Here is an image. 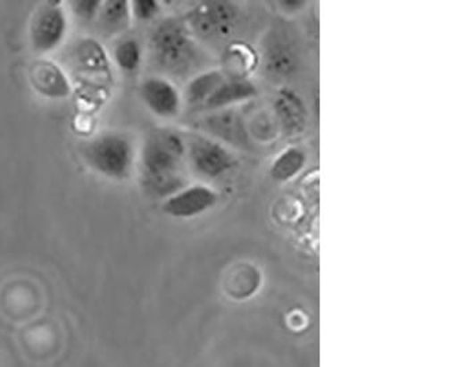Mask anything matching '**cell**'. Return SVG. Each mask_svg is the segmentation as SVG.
<instances>
[{"mask_svg": "<svg viewBox=\"0 0 457 367\" xmlns=\"http://www.w3.org/2000/svg\"><path fill=\"white\" fill-rule=\"evenodd\" d=\"M219 196L208 186L194 185L181 188L163 200L161 209L173 219H193L208 213L216 205Z\"/></svg>", "mask_w": 457, "mask_h": 367, "instance_id": "obj_10", "label": "cell"}, {"mask_svg": "<svg viewBox=\"0 0 457 367\" xmlns=\"http://www.w3.org/2000/svg\"><path fill=\"white\" fill-rule=\"evenodd\" d=\"M280 6L285 7V9H295L300 10L301 7L305 6L303 2H280Z\"/></svg>", "mask_w": 457, "mask_h": 367, "instance_id": "obj_21", "label": "cell"}, {"mask_svg": "<svg viewBox=\"0 0 457 367\" xmlns=\"http://www.w3.org/2000/svg\"><path fill=\"white\" fill-rule=\"evenodd\" d=\"M143 188L158 198L170 197L187 188L186 141L170 129H154L145 135L139 155Z\"/></svg>", "mask_w": 457, "mask_h": 367, "instance_id": "obj_1", "label": "cell"}, {"mask_svg": "<svg viewBox=\"0 0 457 367\" xmlns=\"http://www.w3.org/2000/svg\"><path fill=\"white\" fill-rule=\"evenodd\" d=\"M221 71H208L194 78L185 90V102L190 108L203 109L204 104L211 98L212 94L227 80Z\"/></svg>", "mask_w": 457, "mask_h": 367, "instance_id": "obj_15", "label": "cell"}, {"mask_svg": "<svg viewBox=\"0 0 457 367\" xmlns=\"http://www.w3.org/2000/svg\"><path fill=\"white\" fill-rule=\"evenodd\" d=\"M140 99L154 116L172 120L180 114L183 99L170 79L152 76L142 81L139 87Z\"/></svg>", "mask_w": 457, "mask_h": 367, "instance_id": "obj_9", "label": "cell"}, {"mask_svg": "<svg viewBox=\"0 0 457 367\" xmlns=\"http://www.w3.org/2000/svg\"><path fill=\"white\" fill-rule=\"evenodd\" d=\"M71 66L87 78L111 80L113 78L111 55L96 38H80L71 50Z\"/></svg>", "mask_w": 457, "mask_h": 367, "instance_id": "obj_11", "label": "cell"}, {"mask_svg": "<svg viewBox=\"0 0 457 367\" xmlns=\"http://www.w3.org/2000/svg\"><path fill=\"white\" fill-rule=\"evenodd\" d=\"M306 154L301 147L291 146L283 150L270 165V175L277 182H288L297 177L305 167Z\"/></svg>", "mask_w": 457, "mask_h": 367, "instance_id": "obj_17", "label": "cell"}, {"mask_svg": "<svg viewBox=\"0 0 457 367\" xmlns=\"http://www.w3.org/2000/svg\"><path fill=\"white\" fill-rule=\"evenodd\" d=\"M81 157L99 177L125 182L134 172L137 149L132 138L125 132L104 131L83 145Z\"/></svg>", "mask_w": 457, "mask_h": 367, "instance_id": "obj_2", "label": "cell"}, {"mask_svg": "<svg viewBox=\"0 0 457 367\" xmlns=\"http://www.w3.org/2000/svg\"><path fill=\"white\" fill-rule=\"evenodd\" d=\"M28 80L36 93L50 101H65L73 93L68 72L51 58L36 57L28 69Z\"/></svg>", "mask_w": 457, "mask_h": 367, "instance_id": "obj_7", "label": "cell"}, {"mask_svg": "<svg viewBox=\"0 0 457 367\" xmlns=\"http://www.w3.org/2000/svg\"><path fill=\"white\" fill-rule=\"evenodd\" d=\"M237 4L231 2H204L188 12L186 25L193 37L203 40L223 39L237 25Z\"/></svg>", "mask_w": 457, "mask_h": 367, "instance_id": "obj_6", "label": "cell"}, {"mask_svg": "<svg viewBox=\"0 0 457 367\" xmlns=\"http://www.w3.org/2000/svg\"><path fill=\"white\" fill-rule=\"evenodd\" d=\"M131 2L102 0L96 22L99 32L106 38L122 37L131 27Z\"/></svg>", "mask_w": 457, "mask_h": 367, "instance_id": "obj_13", "label": "cell"}, {"mask_svg": "<svg viewBox=\"0 0 457 367\" xmlns=\"http://www.w3.org/2000/svg\"><path fill=\"white\" fill-rule=\"evenodd\" d=\"M191 170L204 179H219L237 165V157L220 142L194 132L186 142Z\"/></svg>", "mask_w": 457, "mask_h": 367, "instance_id": "obj_5", "label": "cell"}, {"mask_svg": "<svg viewBox=\"0 0 457 367\" xmlns=\"http://www.w3.org/2000/svg\"><path fill=\"white\" fill-rule=\"evenodd\" d=\"M198 126L211 135L212 139L223 142L237 149L247 150L252 145L244 117L234 109H223L208 114L198 122Z\"/></svg>", "mask_w": 457, "mask_h": 367, "instance_id": "obj_8", "label": "cell"}, {"mask_svg": "<svg viewBox=\"0 0 457 367\" xmlns=\"http://www.w3.org/2000/svg\"><path fill=\"white\" fill-rule=\"evenodd\" d=\"M101 4L102 0H73L68 7L83 21H96Z\"/></svg>", "mask_w": 457, "mask_h": 367, "instance_id": "obj_19", "label": "cell"}, {"mask_svg": "<svg viewBox=\"0 0 457 367\" xmlns=\"http://www.w3.org/2000/svg\"><path fill=\"white\" fill-rule=\"evenodd\" d=\"M69 33L66 4L48 0L37 4L28 24V42L37 57H47L65 43Z\"/></svg>", "mask_w": 457, "mask_h": 367, "instance_id": "obj_4", "label": "cell"}, {"mask_svg": "<svg viewBox=\"0 0 457 367\" xmlns=\"http://www.w3.org/2000/svg\"><path fill=\"white\" fill-rule=\"evenodd\" d=\"M275 113L286 135L297 137L303 134L308 121V111L297 93L287 88L280 90L275 98Z\"/></svg>", "mask_w": 457, "mask_h": 367, "instance_id": "obj_12", "label": "cell"}, {"mask_svg": "<svg viewBox=\"0 0 457 367\" xmlns=\"http://www.w3.org/2000/svg\"><path fill=\"white\" fill-rule=\"evenodd\" d=\"M111 60L122 73L137 72L143 61L142 43L134 37H120L112 48Z\"/></svg>", "mask_w": 457, "mask_h": 367, "instance_id": "obj_16", "label": "cell"}, {"mask_svg": "<svg viewBox=\"0 0 457 367\" xmlns=\"http://www.w3.org/2000/svg\"><path fill=\"white\" fill-rule=\"evenodd\" d=\"M161 12V4L154 0H135L131 2L132 19L137 21H153Z\"/></svg>", "mask_w": 457, "mask_h": 367, "instance_id": "obj_20", "label": "cell"}, {"mask_svg": "<svg viewBox=\"0 0 457 367\" xmlns=\"http://www.w3.org/2000/svg\"><path fill=\"white\" fill-rule=\"evenodd\" d=\"M268 65L278 75H288L295 68V53L285 45H275L268 54Z\"/></svg>", "mask_w": 457, "mask_h": 367, "instance_id": "obj_18", "label": "cell"}, {"mask_svg": "<svg viewBox=\"0 0 457 367\" xmlns=\"http://www.w3.org/2000/svg\"><path fill=\"white\" fill-rule=\"evenodd\" d=\"M149 53L161 72L183 75L196 60V47L187 25L170 17L157 22L150 32Z\"/></svg>", "mask_w": 457, "mask_h": 367, "instance_id": "obj_3", "label": "cell"}, {"mask_svg": "<svg viewBox=\"0 0 457 367\" xmlns=\"http://www.w3.org/2000/svg\"><path fill=\"white\" fill-rule=\"evenodd\" d=\"M257 96V88L246 79L228 78L221 84L211 98L204 104L205 111H223L239 102L249 101Z\"/></svg>", "mask_w": 457, "mask_h": 367, "instance_id": "obj_14", "label": "cell"}]
</instances>
